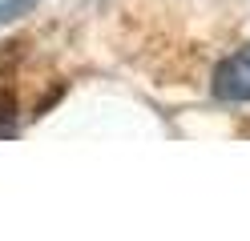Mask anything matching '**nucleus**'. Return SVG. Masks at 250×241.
Wrapping results in <instances>:
<instances>
[{
	"label": "nucleus",
	"mask_w": 250,
	"mask_h": 241,
	"mask_svg": "<svg viewBox=\"0 0 250 241\" xmlns=\"http://www.w3.org/2000/svg\"><path fill=\"white\" fill-rule=\"evenodd\" d=\"M214 93L222 101H250V48H242V53H234L230 60L218 64Z\"/></svg>",
	"instance_id": "obj_1"
},
{
	"label": "nucleus",
	"mask_w": 250,
	"mask_h": 241,
	"mask_svg": "<svg viewBox=\"0 0 250 241\" xmlns=\"http://www.w3.org/2000/svg\"><path fill=\"white\" fill-rule=\"evenodd\" d=\"M37 0H0V24L4 20H12V16H21V12H28Z\"/></svg>",
	"instance_id": "obj_2"
}]
</instances>
